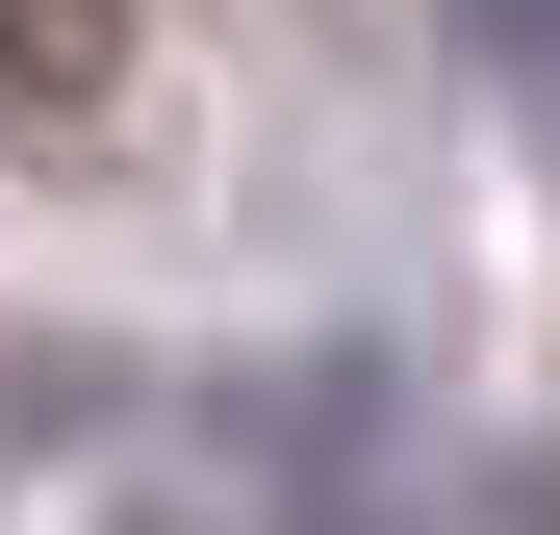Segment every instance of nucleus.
<instances>
[{"label": "nucleus", "instance_id": "nucleus-1", "mask_svg": "<svg viewBox=\"0 0 560 535\" xmlns=\"http://www.w3.org/2000/svg\"><path fill=\"white\" fill-rule=\"evenodd\" d=\"M103 77H128V0H0V103L26 128H103Z\"/></svg>", "mask_w": 560, "mask_h": 535}, {"label": "nucleus", "instance_id": "nucleus-2", "mask_svg": "<svg viewBox=\"0 0 560 535\" xmlns=\"http://www.w3.org/2000/svg\"><path fill=\"white\" fill-rule=\"evenodd\" d=\"M458 26H485V51H535V77H560V0H458Z\"/></svg>", "mask_w": 560, "mask_h": 535}]
</instances>
